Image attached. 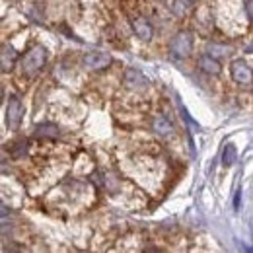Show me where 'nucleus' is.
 I'll return each instance as SVG.
<instances>
[{
	"label": "nucleus",
	"instance_id": "nucleus-13",
	"mask_svg": "<svg viewBox=\"0 0 253 253\" xmlns=\"http://www.w3.org/2000/svg\"><path fill=\"white\" fill-rule=\"evenodd\" d=\"M238 158V152H236V146L234 144H226L224 150H222V166L230 168L234 162Z\"/></svg>",
	"mask_w": 253,
	"mask_h": 253
},
{
	"label": "nucleus",
	"instance_id": "nucleus-11",
	"mask_svg": "<svg viewBox=\"0 0 253 253\" xmlns=\"http://www.w3.org/2000/svg\"><path fill=\"white\" fill-rule=\"evenodd\" d=\"M230 53H232V47L226 45V43H209V45H207V55L212 57V59L228 57Z\"/></svg>",
	"mask_w": 253,
	"mask_h": 253
},
{
	"label": "nucleus",
	"instance_id": "nucleus-16",
	"mask_svg": "<svg viewBox=\"0 0 253 253\" xmlns=\"http://www.w3.org/2000/svg\"><path fill=\"white\" fill-rule=\"evenodd\" d=\"M234 207H236V209L240 207V191L236 193V199H234Z\"/></svg>",
	"mask_w": 253,
	"mask_h": 253
},
{
	"label": "nucleus",
	"instance_id": "nucleus-7",
	"mask_svg": "<svg viewBox=\"0 0 253 253\" xmlns=\"http://www.w3.org/2000/svg\"><path fill=\"white\" fill-rule=\"evenodd\" d=\"M130 28H132L134 35H136L138 39H142V41H150V39L154 37L152 24H150L146 18H142V16H136V18H132V20H130Z\"/></svg>",
	"mask_w": 253,
	"mask_h": 253
},
{
	"label": "nucleus",
	"instance_id": "nucleus-8",
	"mask_svg": "<svg viewBox=\"0 0 253 253\" xmlns=\"http://www.w3.org/2000/svg\"><path fill=\"white\" fill-rule=\"evenodd\" d=\"M152 130L160 134V136H164V138H171L173 134H175V126L173 123L168 119V117H164V115H156L154 119H152Z\"/></svg>",
	"mask_w": 253,
	"mask_h": 253
},
{
	"label": "nucleus",
	"instance_id": "nucleus-3",
	"mask_svg": "<svg viewBox=\"0 0 253 253\" xmlns=\"http://www.w3.org/2000/svg\"><path fill=\"white\" fill-rule=\"evenodd\" d=\"M24 119V103L20 99V95H10L8 99V107H6V125L10 130H18Z\"/></svg>",
	"mask_w": 253,
	"mask_h": 253
},
{
	"label": "nucleus",
	"instance_id": "nucleus-17",
	"mask_svg": "<svg viewBox=\"0 0 253 253\" xmlns=\"http://www.w3.org/2000/svg\"><path fill=\"white\" fill-rule=\"evenodd\" d=\"M146 253H162V252L156 250V248H150V250H146Z\"/></svg>",
	"mask_w": 253,
	"mask_h": 253
},
{
	"label": "nucleus",
	"instance_id": "nucleus-9",
	"mask_svg": "<svg viewBox=\"0 0 253 253\" xmlns=\"http://www.w3.org/2000/svg\"><path fill=\"white\" fill-rule=\"evenodd\" d=\"M16 61H18L16 49H14L12 45H4V47L0 49V68H2L4 72H10V70L14 68Z\"/></svg>",
	"mask_w": 253,
	"mask_h": 253
},
{
	"label": "nucleus",
	"instance_id": "nucleus-15",
	"mask_svg": "<svg viewBox=\"0 0 253 253\" xmlns=\"http://www.w3.org/2000/svg\"><path fill=\"white\" fill-rule=\"evenodd\" d=\"M8 214H10V209L0 201V216H8Z\"/></svg>",
	"mask_w": 253,
	"mask_h": 253
},
{
	"label": "nucleus",
	"instance_id": "nucleus-12",
	"mask_svg": "<svg viewBox=\"0 0 253 253\" xmlns=\"http://www.w3.org/2000/svg\"><path fill=\"white\" fill-rule=\"evenodd\" d=\"M33 134L39 138H55V136H59V126L55 123H41L35 126Z\"/></svg>",
	"mask_w": 253,
	"mask_h": 253
},
{
	"label": "nucleus",
	"instance_id": "nucleus-6",
	"mask_svg": "<svg viewBox=\"0 0 253 253\" xmlns=\"http://www.w3.org/2000/svg\"><path fill=\"white\" fill-rule=\"evenodd\" d=\"M123 84H125V88L128 90H144V88H148V78L140 72V70H136V68H128L125 72V78H123Z\"/></svg>",
	"mask_w": 253,
	"mask_h": 253
},
{
	"label": "nucleus",
	"instance_id": "nucleus-4",
	"mask_svg": "<svg viewBox=\"0 0 253 253\" xmlns=\"http://www.w3.org/2000/svg\"><path fill=\"white\" fill-rule=\"evenodd\" d=\"M230 72H232V80H234L236 84H242V86L252 84V68H250V64L246 63L244 59L232 61Z\"/></svg>",
	"mask_w": 253,
	"mask_h": 253
},
{
	"label": "nucleus",
	"instance_id": "nucleus-5",
	"mask_svg": "<svg viewBox=\"0 0 253 253\" xmlns=\"http://www.w3.org/2000/svg\"><path fill=\"white\" fill-rule=\"evenodd\" d=\"M113 59L109 53H103V51H92V53H86L84 55V64L90 68V70H103L107 66H111Z\"/></svg>",
	"mask_w": 253,
	"mask_h": 253
},
{
	"label": "nucleus",
	"instance_id": "nucleus-18",
	"mask_svg": "<svg viewBox=\"0 0 253 253\" xmlns=\"http://www.w3.org/2000/svg\"><path fill=\"white\" fill-rule=\"evenodd\" d=\"M2 97H4V90H2V86H0V103H2Z\"/></svg>",
	"mask_w": 253,
	"mask_h": 253
},
{
	"label": "nucleus",
	"instance_id": "nucleus-1",
	"mask_svg": "<svg viewBox=\"0 0 253 253\" xmlns=\"http://www.w3.org/2000/svg\"><path fill=\"white\" fill-rule=\"evenodd\" d=\"M45 64H47V49L41 45H33L22 57V72L26 76H35Z\"/></svg>",
	"mask_w": 253,
	"mask_h": 253
},
{
	"label": "nucleus",
	"instance_id": "nucleus-19",
	"mask_svg": "<svg viewBox=\"0 0 253 253\" xmlns=\"http://www.w3.org/2000/svg\"><path fill=\"white\" fill-rule=\"evenodd\" d=\"M187 2H189V4H193V2H197V0H187Z\"/></svg>",
	"mask_w": 253,
	"mask_h": 253
},
{
	"label": "nucleus",
	"instance_id": "nucleus-10",
	"mask_svg": "<svg viewBox=\"0 0 253 253\" xmlns=\"http://www.w3.org/2000/svg\"><path fill=\"white\" fill-rule=\"evenodd\" d=\"M199 68L205 72V74H212V76H216V74H220L222 66L220 63L216 61V59H212V57H209V55H203V57H199Z\"/></svg>",
	"mask_w": 253,
	"mask_h": 253
},
{
	"label": "nucleus",
	"instance_id": "nucleus-14",
	"mask_svg": "<svg viewBox=\"0 0 253 253\" xmlns=\"http://www.w3.org/2000/svg\"><path fill=\"white\" fill-rule=\"evenodd\" d=\"M10 150H12V152H10L12 158H22V156H26V154H28V140H18V142H14Z\"/></svg>",
	"mask_w": 253,
	"mask_h": 253
},
{
	"label": "nucleus",
	"instance_id": "nucleus-2",
	"mask_svg": "<svg viewBox=\"0 0 253 253\" xmlns=\"http://www.w3.org/2000/svg\"><path fill=\"white\" fill-rule=\"evenodd\" d=\"M193 51V33L191 32H177L173 35L171 43H169V53L175 59H187Z\"/></svg>",
	"mask_w": 253,
	"mask_h": 253
}]
</instances>
